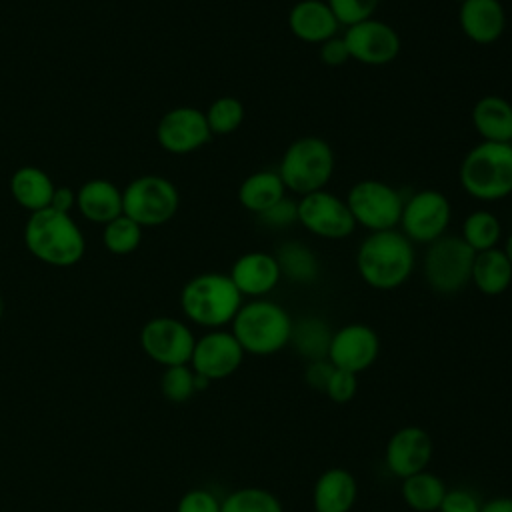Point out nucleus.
Instances as JSON below:
<instances>
[{"label":"nucleus","mask_w":512,"mask_h":512,"mask_svg":"<svg viewBox=\"0 0 512 512\" xmlns=\"http://www.w3.org/2000/svg\"><path fill=\"white\" fill-rule=\"evenodd\" d=\"M446 490L448 488L442 482V478L428 470L404 478L400 486L402 500L414 512H438Z\"/></svg>","instance_id":"obj_29"},{"label":"nucleus","mask_w":512,"mask_h":512,"mask_svg":"<svg viewBox=\"0 0 512 512\" xmlns=\"http://www.w3.org/2000/svg\"><path fill=\"white\" fill-rule=\"evenodd\" d=\"M472 126L486 142H510L512 104L496 94L482 96L472 106Z\"/></svg>","instance_id":"obj_23"},{"label":"nucleus","mask_w":512,"mask_h":512,"mask_svg":"<svg viewBox=\"0 0 512 512\" xmlns=\"http://www.w3.org/2000/svg\"><path fill=\"white\" fill-rule=\"evenodd\" d=\"M242 306V294L228 274L202 272L192 276L180 290L184 316L210 330L230 324Z\"/></svg>","instance_id":"obj_4"},{"label":"nucleus","mask_w":512,"mask_h":512,"mask_svg":"<svg viewBox=\"0 0 512 512\" xmlns=\"http://www.w3.org/2000/svg\"><path fill=\"white\" fill-rule=\"evenodd\" d=\"M288 28L294 38L306 44H322L338 36L340 24L326 0H300L288 12Z\"/></svg>","instance_id":"obj_20"},{"label":"nucleus","mask_w":512,"mask_h":512,"mask_svg":"<svg viewBox=\"0 0 512 512\" xmlns=\"http://www.w3.org/2000/svg\"><path fill=\"white\" fill-rule=\"evenodd\" d=\"M510 144H512V138H510Z\"/></svg>","instance_id":"obj_47"},{"label":"nucleus","mask_w":512,"mask_h":512,"mask_svg":"<svg viewBox=\"0 0 512 512\" xmlns=\"http://www.w3.org/2000/svg\"><path fill=\"white\" fill-rule=\"evenodd\" d=\"M2 316H4V298L0 294V320H2Z\"/></svg>","instance_id":"obj_45"},{"label":"nucleus","mask_w":512,"mask_h":512,"mask_svg":"<svg viewBox=\"0 0 512 512\" xmlns=\"http://www.w3.org/2000/svg\"><path fill=\"white\" fill-rule=\"evenodd\" d=\"M476 252L460 238L444 234L428 244L424 254V280L432 292L454 296L472 280Z\"/></svg>","instance_id":"obj_7"},{"label":"nucleus","mask_w":512,"mask_h":512,"mask_svg":"<svg viewBox=\"0 0 512 512\" xmlns=\"http://www.w3.org/2000/svg\"><path fill=\"white\" fill-rule=\"evenodd\" d=\"M356 392H358V374L334 368L324 394L336 404H346L356 396Z\"/></svg>","instance_id":"obj_37"},{"label":"nucleus","mask_w":512,"mask_h":512,"mask_svg":"<svg viewBox=\"0 0 512 512\" xmlns=\"http://www.w3.org/2000/svg\"><path fill=\"white\" fill-rule=\"evenodd\" d=\"M318 54L326 66H342L350 60V54L342 36H332L326 42H322Z\"/></svg>","instance_id":"obj_40"},{"label":"nucleus","mask_w":512,"mask_h":512,"mask_svg":"<svg viewBox=\"0 0 512 512\" xmlns=\"http://www.w3.org/2000/svg\"><path fill=\"white\" fill-rule=\"evenodd\" d=\"M480 512H512V496H494L482 502Z\"/></svg>","instance_id":"obj_43"},{"label":"nucleus","mask_w":512,"mask_h":512,"mask_svg":"<svg viewBox=\"0 0 512 512\" xmlns=\"http://www.w3.org/2000/svg\"><path fill=\"white\" fill-rule=\"evenodd\" d=\"M332 146L320 136H300L288 144L276 168L286 192L304 196L326 188L334 174Z\"/></svg>","instance_id":"obj_6"},{"label":"nucleus","mask_w":512,"mask_h":512,"mask_svg":"<svg viewBox=\"0 0 512 512\" xmlns=\"http://www.w3.org/2000/svg\"><path fill=\"white\" fill-rule=\"evenodd\" d=\"M504 254H506V258L510 260V264H512V232L506 236V242H504Z\"/></svg>","instance_id":"obj_44"},{"label":"nucleus","mask_w":512,"mask_h":512,"mask_svg":"<svg viewBox=\"0 0 512 512\" xmlns=\"http://www.w3.org/2000/svg\"><path fill=\"white\" fill-rule=\"evenodd\" d=\"M378 2L380 0H326L338 24L344 28L374 18Z\"/></svg>","instance_id":"obj_36"},{"label":"nucleus","mask_w":512,"mask_h":512,"mask_svg":"<svg viewBox=\"0 0 512 512\" xmlns=\"http://www.w3.org/2000/svg\"><path fill=\"white\" fill-rule=\"evenodd\" d=\"M76 206V192L68 186H56L54 194H52V202L50 208L60 210V212H70Z\"/></svg>","instance_id":"obj_42"},{"label":"nucleus","mask_w":512,"mask_h":512,"mask_svg":"<svg viewBox=\"0 0 512 512\" xmlns=\"http://www.w3.org/2000/svg\"><path fill=\"white\" fill-rule=\"evenodd\" d=\"M478 292L484 296H500L512 284V264L502 248H490L476 252L472 264V280Z\"/></svg>","instance_id":"obj_27"},{"label":"nucleus","mask_w":512,"mask_h":512,"mask_svg":"<svg viewBox=\"0 0 512 512\" xmlns=\"http://www.w3.org/2000/svg\"><path fill=\"white\" fill-rule=\"evenodd\" d=\"M196 336L178 318L156 316L150 318L140 330V348L156 364L168 368L190 364Z\"/></svg>","instance_id":"obj_12"},{"label":"nucleus","mask_w":512,"mask_h":512,"mask_svg":"<svg viewBox=\"0 0 512 512\" xmlns=\"http://www.w3.org/2000/svg\"><path fill=\"white\" fill-rule=\"evenodd\" d=\"M160 392L172 404L188 402L196 392V372L190 364H178L164 368L160 376Z\"/></svg>","instance_id":"obj_34"},{"label":"nucleus","mask_w":512,"mask_h":512,"mask_svg":"<svg viewBox=\"0 0 512 512\" xmlns=\"http://www.w3.org/2000/svg\"><path fill=\"white\" fill-rule=\"evenodd\" d=\"M284 196H286V186L278 170H272V168H262L248 174L238 186L240 206L252 212L254 216L264 212Z\"/></svg>","instance_id":"obj_26"},{"label":"nucleus","mask_w":512,"mask_h":512,"mask_svg":"<svg viewBox=\"0 0 512 512\" xmlns=\"http://www.w3.org/2000/svg\"><path fill=\"white\" fill-rule=\"evenodd\" d=\"M358 498V482L346 468L324 470L312 488L314 512H350Z\"/></svg>","instance_id":"obj_21"},{"label":"nucleus","mask_w":512,"mask_h":512,"mask_svg":"<svg viewBox=\"0 0 512 512\" xmlns=\"http://www.w3.org/2000/svg\"><path fill=\"white\" fill-rule=\"evenodd\" d=\"M298 224L312 236L324 240H342L356 230L348 204L338 194L322 188L298 196Z\"/></svg>","instance_id":"obj_11"},{"label":"nucleus","mask_w":512,"mask_h":512,"mask_svg":"<svg viewBox=\"0 0 512 512\" xmlns=\"http://www.w3.org/2000/svg\"><path fill=\"white\" fill-rule=\"evenodd\" d=\"M176 512H220V500L210 490L192 488L180 496Z\"/></svg>","instance_id":"obj_38"},{"label":"nucleus","mask_w":512,"mask_h":512,"mask_svg":"<svg viewBox=\"0 0 512 512\" xmlns=\"http://www.w3.org/2000/svg\"><path fill=\"white\" fill-rule=\"evenodd\" d=\"M272 254L278 262L280 276L286 278L288 282L298 286H308L318 280L320 260L308 244L300 240H284L276 246Z\"/></svg>","instance_id":"obj_24"},{"label":"nucleus","mask_w":512,"mask_h":512,"mask_svg":"<svg viewBox=\"0 0 512 512\" xmlns=\"http://www.w3.org/2000/svg\"><path fill=\"white\" fill-rule=\"evenodd\" d=\"M140 242H142V226L132 218H128L126 214L104 224L102 244L110 254H116V256L132 254L140 246Z\"/></svg>","instance_id":"obj_32"},{"label":"nucleus","mask_w":512,"mask_h":512,"mask_svg":"<svg viewBox=\"0 0 512 512\" xmlns=\"http://www.w3.org/2000/svg\"><path fill=\"white\" fill-rule=\"evenodd\" d=\"M244 360V350L228 330H210L196 338L190 368L206 380H224L232 376Z\"/></svg>","instance_id":"obj_15"},{"label":"nucleus","mask_w":512,"mask_h":512,"mask_svg":"<svg viewBox=\"0 0 512 512\" xmlns=\"http://www.w3.org/2000/svg\"><path fill=\"white\" fill-rule=\"evenodd\" d=\"M332 340V328L320 316H302L292 320L290 342L292 348L308 362L328 358V348Z\"/></svg>","instance_id":"obj_28"},{"label":"nucleus","mask_w":512,"mask_h":512,"mask_svg":"<svg viewBox=\"0 0 512 512\" xmlns=\"http://www.w3.org/2000/svg\"><path fill=\"white\" fill-rule=\"evenodd\" d=\"M178 206V188L164 176H138L122 190V214L142 228L170 222L176 216Z\"/></svg>","instance_id":"obj_9"},{"label":"nucleus","mask_w":512,"mask_h":512,"mask_svg":"<svg viewBox=\"0 0 512 512\" xmlns=\"http://www.w3.org/2000/svg\"><path fill=\"white\" fill-rule=\"evenodd\" d=\"M380 354V338L368 324L352 322L332 332L328 362L346 372L360 374L368 370Z\"/></svg>","instance_id":"obj_16"},{"label":"nucleus","mask_w":512,"mask_h":512,"mask_svg":"<svg viewBox=\"0 0 512 512\" xmlns=\"http://www.w3.org/2000/svg\"><path fill=\"white\" fill-rule=\"evenodd\" d=\"M452 2H458V4H462V2H466V0H452Z\"/></svg>","instance_id":"obj_46"},{"label":"nucleus","mask_w":512,"mask_h":512,"mask_svg":"<svg viewBox=\"0 0 512 512\" xmlns=\"http://www.w3.org/2000/svg\"><path fill=\"white\" fill-rule=\"evenodd\" d=\"M452 218V206L446 194L434 188L412 192L404 198L400 214V232L412 244H432L446 234Z\"/></svg>","instance_id":"obj_10"},{"label":"nucleus","mask_w":512,"mask_h":512,"mask_svg":"<svg viewBox=\"0 0 512 512\" xmlns=\"http://www.w3.org/2000/svg\"><path fill=\"white\" fill-rule=\"evenodd\" d=\"M332 372H334V366L328 362V358L314 360V362H308V366L304 370V380L310 388H314L318 392H324Z\"/></svg>","instance_id":"obj_41"},{"label":"nucleus","mask_w":512,"mask_h":512,"mask_svg":"<svg viewBox=\"0 0 512 512\" xmlns=\"http://www.w3.org/2000/svg\"><path fill=\"white\" fill-rule=\"evenodd\" d=\"M432 438L420 426H402L386 442L384 464L400 480L426 470L432 460Z\"/></svg>","instance_id":"obj_17"},{"label":"nucleus","mask_w":512,"mask_h":512,"mask_svg":"<svg viewBox=\"0 0 512 512\" xmlns=\"http://www.w3.org/2000/svg\"><path fill=\"white\" fill-rule=\"evenodd\" d=\"M56 186L38 166H22L10 176V194L24 210L38 212L50 206Z\"/></svg>","instance_id":"obj_25"},{"label":"nucleus","mask_w":512,"mask_h":512,"mask_svg":"<svg viewBox=\"0 0 512 512\" xmlns=\"http://www.w3.org/2000/svg\"><path fill=\"white\" fill-rule=\"evenodd\" d=\"M414 264V244L396 228L370 232L356 252L360 278L376 290L400 288L410 278Z\"/></svg>","instance_id":"obj_1"},{"label":"nucleus","mask_w":512,"mask_h":512,"mask_svg":"<svg viewBox=\"0 0 512 512\" xmlns=\"http://www.w3.org/2000/svg\"><path fill=\"white\" fill-rule=\"evenodd\" d=\"M462 190L482 202L512 194V144L482 140L466 152L458 170Z\"/></svg>","instance_id":"obj_5"},{"label":"nucleus","mask_w":512,"mask_h":512,"mask_svg":"<svg viewBox=\"0 0 512 512\" xmlns=\"http://www.w3.org/2000/svg\"><path fill=\"white\" fill-rule=\"evenodd\" d=\"M460 238L474 252L498 248V242L502 238V224L490 210H472L462 222Z\"/></svg>","instance_id":"obj_30"},{"label":"nucleus","mask_w":512,"mask_h":512,"mask_svg":"<svg viewBox=\"0 0 512 512\" xmlns=\"http://www.w3.org/2000/svg\"><path fill=\"white\" fill-rule=\"evenodd\" d=\"M220 512H284V506L270 490L246 486L226 494L220 500Z\"/></svg>","instance_id":"obj_31"},{"label":"nucleus","mask_w":512,"mask_h":512,"mask_svg":"<svg viewBox=\"0 0 512 512\" xmlns=\"http://www.w3.org/2000/svg\"><path fill=\"white\" fill-rule=\"evenodd\" d=\"M256 222L268 230H286L298 224V202L290 196H284L264 212L256 214Z\"/></svg>","instance_id":"obj_35"},{"label":"nucleus","mask_w":512,"mask_h":512,"mask_svg":"<svg viewBox=\"0 0 512 512\" xmlns=\"http://www.w3.org/2000/svg\"><path fill=\"white\" fill-rule=\"evenodd\" d=\"M482 502L474 492L466 488H450L446 490L438 512H480Z\"/></svg>","instance_id":"obj_39"},{"label":"nucleus","mask_w":512,"mask_h":512,"mask_svg":"<svg viewBox=\"0 0 512 512\" xmlns=\"http://www.w3.org/2000/svg\"><path fill=\"white\" fill-rule=\"evenodd\" d=\"M238 292L250 298H264L280 282V268L272 252L250 250L238 256L228 272Z\"/></svg>","instance_id":"obj_18"},{"label":"nucleus","mask_w":512,"mask_h":512,"mask_svg":"<svg viewBox=\"0 0 512 512\" xmlns=\"http://www.w3.org/2000/svg\"><path fill=\"white\" fill-rule=\"evenodd\" d=\"M204 114H206V122H208L212 136H226L240 128V124L244 122L246 110L238 98L220 96L210 102V106Z\"/></svg>","instance_id":"obj_33"},{"label":"nucleus","mask_w":512,"mask_h":512,"mask_svg":"<svg viewBox=\"0 0 512 512\" xmlns=\"http://www.w3.org/2000/svg\"><path fill=\"white\" fill-rule=\"evenodd\" d=\"M230 324V332L242 346L244 354L272 356L290 342L292 316L284 306L268 298L242 302Z\"/></svg>","instance_id":"obj_3"},{"label":"nucleus","mask_w":512,"mask_h":512,"mask_svg":"<svg viewBox=\"0 0 512 512\" xmlns=\"http://www.w3.org/2000/svg\"><path fill=\"white\" fill-rule=\"evenodd\" d=\"M24 246L36 260L56 268H68L82 260L86 238L70 212L48 206L32 212L26 220Z\"/></svg>","instance_id":"obj_2"},{"label":"nucleus","mask_w":512,"mask_h":512,"mask_svg":"<svg viewBox=\"0 0 512 512\" xmlns=\"http://www.w3.org/2000/svg\"><path fill=\"white\" fill-rule=\"evenodd\" d=\"M404 198L406 196H402V192L392 184L366 178L354 182L344 200L356 226L380 232L398 228Z\"/></svg>","instance_id":"obj_8"},{"label":"nucleus","mask_w":512,"mask_h":512,"mask_svg":"<svg viewBox=\"0 0 512 512\" xmlns=\"http://www.w3.org/2000/svg\"><path fill=\"white\" fill-rule=\"evenodd\" d=\"M212 132L206 122V114L194 106H176L168 110L158 126L156 140L170 154H190L208 144Z\"/></svg>","instance_id":"obj_14"},{"label":"nucleus","mask_w":512,"mask_h":512,"mask_svg":"<svg viewBox=\"0 0 512 512\" xmlns=\"http://www.w3.org/2000/svg\"><path fill=\"white\" fill-rule=\"evenodd\" d=\"M464 36L480 46L494 44L506 30V10L500 0H466L458 8Z\"/></svg>","instance_id":"obj_19"},{"label":"nucleus","mask_w":512,"mask_h":512,"mask_svg":"<svg viewBox=\"0 0 512 512\" xmlns=\"http://www.w3.org/2000/svg\"><path fill=\"white\" fill-rule=\"evenodd\" d=\"M76 208L88 222L108 224L122 216V190L106 178L86 180L76 192Z\"/></svg>","instance_id":"obj_22"},{"label":"nucleus","mask_w":512,"mask_h":512,"mask_svg":"<svg viewBox=\"0 0 512 512\" xmlns=\"http://www.w3.org/2000/svg\"><path fill=\"white\" fill-rule=\"evenodd\" d=\"M350 60L366 66H384L396 60L400 54V36L384 20L368 18L352 24L342 34Z\"/></svg>","instance_id":"obj_13"}]
</instances>
